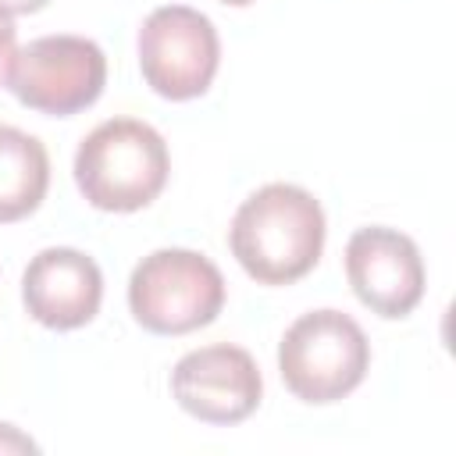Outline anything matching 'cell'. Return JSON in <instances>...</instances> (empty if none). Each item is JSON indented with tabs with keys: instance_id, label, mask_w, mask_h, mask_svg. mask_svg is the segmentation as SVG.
<instances>
[{
	"instance_id": "obj_1",
	"label": "cell",
	"mask_w": 456,
	"mask_h": 456,
	"mask_svg": "<svg viewBox=\"0 0 456 456\" xmlns=\"http://www.w3.org/2000/svg\"><path fill=\"white\" fill-rule=\"evenodd\" d=\"M324 232V210L314 192L292 182H271L242 200L228 228V246L253 281L292 285L317 267Z\"/></svg>"
},
{
	"instance_id": "obj_2",
	"label": "cell",
	"mask_w": 456,
	"mask_h": 456,
	"mask_svg": "<svg viewBox=\"0 0 456 456\" xmlns=\"http://www.w3.org/2000/svg\"><path fill=\"white\" fill-rule=\"evenodd\" d=\"M171 157L164 135L139 118L96 125L75 153V185L89 207L132 214L150 207L167 185Z\"/></svg>"
},
{
	"instance_id": "obj_14",
	"label": "cell",
	"mask_w": 456,
	"mask_h": 456,
	"mask_svg": "<svg viewBox=\"0 0 456 456\" xmlns=\"http://www.w3.org/2000/svg\"><path fill=\"white\" fill-rule=\"evenodd\" d=\"M221 4H232V7H246V4H253V0H221Z\"/></svg>"
},
{
	"instance_id": "obj_7",
	"label": "cell",
	"mask_w": 456,
	"mask_h": 456,
	"mask_svg": "<svg viewBox=\"0 0 456 456\" xmlns=\"http://www.w3.org/2000/svg\"><path fill=\"white\" fill-rule=\"evenodd\" d=\"M175 403L207 424L246 420L264 395V378L256 360L242 346H203L185 353L171 370Z\"/></svg>"
},
{
	"instance_id": "obj_5",
	"label": "cell",
	"mask_w": 456,
	"mask_h": 456,
	"mask_svg": "<svg viewBox=\"0 0 456 456\" xmlns=\"http://www.w3.org/2000/svg\"><path fill=\"white\" fill-rule=\"evenodd\" d=\"M107 57L86 36H39L25 43L7 71V89L39 114L71 118L100 100Z\"/></svg>"
},
{
	"instance_id": "obj_9",
	"label": "cell",
	"mask_w": 456,
	"mask_h": 456,
	"mask_svg": "<svg viewBox=\"0 0 456 456\" xmlns=\"http://www.w3.org/2000/svg\"><path fill=\"white\" fill-rule=\"evenodd\" d=\"M21 299L32 321L53 331L89 324L103 303V271L71 246L39 249L21 274Z\"/></svg>"
},
{
	"instance_id": "obj_11",
	"label": "cell",
	"mask_w": 456,
	"mask_h": 456,
	"mask_svg": "<svg viewBox=\"0 0 456 456\" xmlns=\"http://www.w3.org/2000/svg\"><path fill=\"white\" fill-rule=\"evenodd\" d=\"M14 53H18V36H14V25H11V18H0V86L7 82V71H11Z\"/></svg>"
},
{
	"instance_id": "obj_13",
	"label": "cell",
	"mask_w": 456,
	"mask_h": 456,
	"mask_svg": "<svg viewBox=\"0 0 456 456\" xmlns=\"http://www.w3.org/2000/svg\"><path fill=\"white\" fill-rule=\"evenodd\" d=\"M50 0H0V18H14V14H36L43 11Z\"/></svg>"
},
{
	"instance_id": "obj_12",
	"label": "cell",
	"mask_w": 456,
	"mask_h": 456,
	"mask_svg": "<svg viewBox=\"0 0 456 456\" xmlns=\"http://www.w3.org/2000/svg\"><path fill=\"white\" fill-rule=\"evenodd\" d=\"M0 452H36V442L11 424H0Z\"/></svg>"
},
{
	"instance_id": "obj_3",
	"label": "cell",
	"mask_w": 456,
	"mask_h": 456,
	"mask_svg": "<svg viewBox=\"0 0 456 456\" xmlns=\"http://www.w3.org/2000/svg\"><path fill=\"white\" fill-rule=\"evenodd\" d=\"M370 367L363 328L342 310H310L296 317L278 342V370L285 388L314 406L349 395Z\"/></svg>"
},
{
	"instance_id": "obj_4",
	"label": "cell",
	"mask_w": 456,
	"mask_h": 456,
	"mask_svg": "<svg viewBox=\"0 0 456 456\" xmlns=\"http://www.w3.org/2000/svg\"><path fill=\"white\" fill-rule=\"evenodd\" d=\"M224 306L217 264L196 249H153L128 278V310L153 335H189L207 328Z\"/></svg>"
},
{
	"instance_id": "obj_6",
	"label": "cell",
	"mask_w": 456,
	"mask_h": 456,
	"mask_svg": "<svg viewBox=\"0 0 456 456\" xmlns=\"http://www.w3.org/2000/svg\"><path fill=\"white\" fill-rule=\"evenodd\" d=\"M221 64L214 21L185 4H164L139 28V68L164 100H196L210 89Z\"/></svg>"
},
{
	"instance_id": "obj_8",
	"label": "cell",
	"mask_w": 456,
	"mask_h": 456,
	"mask_svg": "<svg viewBox=\"0 0 456 456\" xmlns=\"http://www.w3.org/2000/svg\"><path fill=\"white\" fill-rule=\"evenodd\" d=\"M346 278L356 299L378 317L399 321L424 296V260L399 228H356L346 242Z\"/></svg>"
},
{
	"instance_id": "obj_10",
	"label": "cell",
	"mask_w": 456,
	"mask_h": 456,
	"mask_svg": "<svg viewBox=\"0 0 456 456\" xmlns=\"http://www.w3.org/2000/svg\"><path fill=\"white\" fill-rule=\"evenodd\" d=\"M50 189V153L46 146L14 128L0 125V224L28 217Z\"/></svg>"
}]
</instances>
